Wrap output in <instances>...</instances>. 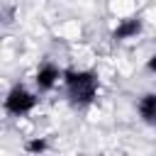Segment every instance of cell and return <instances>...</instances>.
Here are the masks:
<instances>
[{
  "label": "cell",
  "instance_id": "cell-6",
  "mask_svg": "<svg viewBox=\"0 0 156 156\" xmlns=\"http://www.w3.org/2000/svg\"><path fill=\"white\" fill-rule=\"evenodd\" d=\"M44 149H46V141L44 139H34V141L27 144V151H44Z\"/></svg>",
  "mask_w": 156,
  "mask_h": 156
},
{
  "label": "cell",
  "instance_id": "cell-3",
  "mask_svg": "<svg viewBox=\"0 0 156 156\" xmlns=\"http://www.w3.org/2000/svg\"><path fill=\"white\" fill-rule=\"evenodd\" d=\"M58 78H61V71L54 66V63H44L39 71H37V88L39 90H51L56 83H58Z\"/></svg>",
  "mask_w": 156,
  "mask_h": 156
},
{
  "label": "cell",
  "instance_id": "cell-2",
  "mask_svg": "<svg viewBox=\"0 0 156 156\" xmlns=\"http://www.w3.org/2000/svg\"><path fill=\"white\" fill-rule=\"evenodd\" d=\"M37 102H39V98L34 95V93H29L24 85H15L7 95H5V110L10 112V115H15V117H22V115H27V112H32L34 107H37Z\"/></svg>",
  "mask_w": 156,
  "mask_h": 156
},
{
  "label": "cell",
  "instance_id": "cell-1",
  "mask_svg": "<svg viewBox=\"0 0 156 156\" xmlns=\"http://www.w3.org/2000/svg\"><path fill=\"white\" fill-rule=\"evenodd\" d=\"M66 80V90L71 102L76 105H90L98 93V76L93 71H66L61 73Z\"/></svg>",
  "mask_w": 156,
  "mask_h": 156
},
{
  "label": "cell",
  "instance_id": "cell-5",
  "mask_svg": "<svg viewBox=\"0 0 156 156\" xmlns=\"http://www.w3.org/2000/svg\"><path fill=\"white\" fill-rule=\"evenodd\" d=\"M136 110H139V115L144 117L146 124H154V122H156V95H154V93H146V95L139 100Z\"/></svg>",
  "mask_w": 156,
  "mask_h": 156
},
{
  "label": "cell",
  "instance_id": "cell-4",
  "mask_svg": "<svg viewBox=\"0 0 156 156\" xmlns=\"http://www.w3.org/2000/svg\"><path fill=\"white\" fill-rule=\"evenodd\" d=\"M141 32V20H136V17H129V20H122L117 27H115V32H112V39L115 41H124V39H132V37H136Z\"/></svg>",
  "mask_w": 156,
  "mask_h": 156
}]
</instances>
